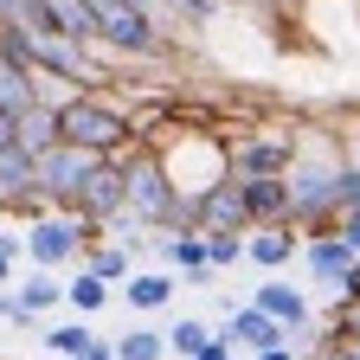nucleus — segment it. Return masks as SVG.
Wrapping results in <instances>:
<instances>
[{"label":"nucleus","instance_id":"23","mask_svg":"<svg viewBox=\"0 0 360 360\" xmlns=\"http://www.w3.org/2000/svg\"><path fill=\"white\" fill-rule=\"evenodd\" d=\"M251 238V232H245ZM245 238H212V270H232V264H251L245 257Z\"/></svg>","mask_w":360,"mask_h":360},{"label":"nucleus","instance_id":"7","mask_svg":"<svg viewBox=\"0 0 360 360\" xmlns=\"http://www.w3.org/2000/svg\"><path fill=\"white\" fill-rule=\"evenodd\" d=\"M193 232H206V238H245V232H251V212H245L238 174L225 180V187H212V193L193 200Z\"/></svg>","mask_w":360,"mask_h":360},{"label":"nucleus","instance_id":"18","mask_svg":"<svg viewBox=\"0 0 360 360\" xmlns=\"http://www.w3.org/2000/svg\"><path fill=\"white\" fill-rule=\"evenodd\" d=\"M212 335H219L212 322H200V315H180V322L167 328V354H174V360H200V354L212 347Z\"/></svg>","mask_w":360,"mask_h":360},{"label":"nucleus","instance_id":"11","mask_svg":"<svg viewBox=\"0 0 360 360\" xmlns=\"http://www.w3.org/2000/svg\"><path fill=\"white\" fill-rule=\"evenodd\" d=\"M39 103H45V77L32 65H20L13 52H0V110H7V116H26Z\"/></svg>","mask_w":360,"mask_h":360},{"label":"nucleus","instance_id":"25","mask_svg":"<svg viewBox=\"0 0 360 360\" xmlns=\"http://www.w3.org/2000/svg\"><path fill=\"white\" fill-rule=\"evenodd\" d=\"M0 322H13V328H32V315H26V302H20V290H13V283L0 290Z\"/></svg>","mask_w":360,"mask_h":360},{"label":"nucleus","instance_id":"20","mask_svg":"<svg viewBox=\"0 0 360 360\" xmlns=\"http://www.w3.org/2000/svg\"><path fill=\"white\" fill-rule=\"evenodd\" d=\"M97 341H103V335H90V322H65V328L45 335V360H84Z\"/></svg>","mask_w":360,"mask_h":360},{"label":"nucleus","instance_id":"27","mask_svg":"<svg viewBox=\"0 0 360 360\" xmlns=\"http://www.w3.org/2000/svg\"><path fill=\"white\" fill-rule=\"evenodd\" d=\"M84 360H116V341H97V347H90Z\"/></svg>","mask_w":360,"mask_h":360},{"label":"nucleus","instance_id":"28","mask_svg":"<svg viewBox=\"0 0 360 360\" xmlns=\"http://www.w3.org/2000/svg\"><path fill=\"white\" fill-rule=\"evenodd\" d=\"M13 283V251H0V290Z\"/></svg>","mask_w":360,"mask_h":360},{"label":"nucleus","instance_id":"2","mask_svg":"<svg viewBox=\"0 0 360 360\" xmlns=\"http://www.w3.org/2000/svg\"><path fill=\"white\" fill-rule=\"evenodd\" d=\"M58 142H77L90 155H129L135 148V122L110 90H77L71 103H58Z\"/></svg>","mask_w":360,"mask_h":360},{"label":"nucleus","instance_id":"6","mask_svg":"<svg viewBox=\"0 0 360 360\" xmlns=\"http://www.w3.org/2000/svg\"><path fill=\"white\" fill-rule=\"evenodd\" d=\"M84 257H90V245H84V225L77 219L52 212V219L26 225V264L32 270H65V264H84Z\"/></svg>","mask_w":360,"mask_h":360},{"label":"nucleus","instance_id":"22","mask_svg":"<svg viewBox=\"0 0 360 360\" xmlns=\"http://www.w3.org/2000/svg\"><path fill=\"white\" fill-rule=\"evenodd\" d=\"M116 360H167V335L161 328H129V335H116Z\"/></svg>","mask_w":360,"mask_h":360},{"label":"nucleus","instance_id":"16","mask_svg":"<svg viewBox=\"0 0 360 360\" xmlns=\"http://www.w3.org/2000/svg\"><path fill=\"white\" fill-rule=\"evenodd\" d=\"M13 290H20V302H26V315H32V322H39L45 309H58V302H65V283H58V270H26V277H20Z\"/></svg>","mask_w":360,"mask_h":360},{"label":"nucleus","instance_id":"10","mask_svg":"<svg viewBox=\"0 0 360 360\" xmlns=\"http://www.w3.org/2000/svg\"><path fill=\"white\" fill-rule=\"evenodd\" d=\"M302 257H309V277L322 283V290H341V277H347V270L360 264V251H354V245L335 232V225H328V232H315Z\"/></svg>","mask_w":360,"mask_h":360},{"label":"nucleus","instance_id":"4","mask_svg":"<svg viewBox=\"0 0 360 360\" xmlns=\"http://www.w3.org/2000/svg\"><path fill=\"white\" fill-rule=\"evenodd\" d=\"M232 174L238 180H290L296 155H302V135H283V129H251V135H232Z\"/></svg>","mask_w":360,"mask_h":360},{"label":"nucleus","instance_id":"24","mask_svg":"<svg viewBox=\"0 0 360 360\" xmlns=\"http://www.w3.org/2000/svg\"><path fill=\"white\" fill-rule=\"evenodd\" d=\"M347 212H360V161L341 167V212L335 219H347Z\"/></svg>","mask_w":360,"mask_h":360},{"label":"nucleus","instance_id":"15","mask_svg":"<svg viewBox=\"0 0 360 360\" xmlns=\"http://www.w3.org/2000/svg\"><path fill=\"white\" fill-rule=\"evenodd\" d=\"M116 296H122L129 309L148 315V309H167V302H174V277H167V270H135V277H129Z\"/></svg>","mask_w":360,"mask_h":360},{"label":"nucleus","instance_id":"1","mask_svg":"<svg viewBox=\"0 0 360 360\" xmlns=\"http://www.w3.org/2000/svg\"><path fill=\"white\" fill-rule=\"evenodd\" d=\"M341 167H347V155L335 148V142H302V155H296V167H290V219H296V232H328L335 225V212H341Z\"/></svg>","mask_w":360,"mask_h":360},{"label":"nucleus","instance_id":"8","mask_svg":"<svg viewBox=\"0 0 360 360\" xmlns=\"http://www.w3.org/2000/svg\"><path fill=\"white\" fill-rule=\"evenodd\" d=\"M161 245V264L167 270H180L187 283H212L219 270H212V238L206 232H167V238H155Z\"/></svg>","mask_w":360,"mask_h":360},{"label":"nucleus","instance_id":"12","mask_svg":"<svg viewBox=\"0 0 360 360\" xmlns=\"http://www.w3.org/2000/svg\"><path fill=\"white\" fill-rule=\"evenodd\" d=\"M251 302H257V309L270 315V322H283L290 335H302V328L315 322V315H309V296H302V290H290L283 277H270V283H257V290H251Z\"/></svg>","mask_w":360,"mask_h":360},{"label":"nucleus","instance_id":"26","mask_svg":"<svg viewBox=\"0 0 360 360\" xmlns=\"http://www.w3.org/2000/svg\"><path fill=\"white\" fill-rule=\"evenodd\" d=\"M335 232H341V238H347V245L360 251V212H347V219H335Z\"/></svg>","mask_w":360,"mask_h":360},{"label":"nucleus","instance_id":"17","mask_svg":"<svg viewBox=\"0 0 360 360\" xmlns=\"http://www.w3.org/2000/svg\"><path fill=\"white\" fill-rule=\"evenodd\" d=\"M20 148H26V155L58 148V103H39V110L20 116Z\"/></svg>","mask_w":360,"mask_h":360},{"label":"nucleus","instance_id":"29","mask_svg":"<svg viewBox=\"0 0 360 360\" xmlns=\"http://www.w3.org/2000/svg\"><path fill=\"white\" fill-rule=\"evenodd\" d=\"M257 360H302L296 347H270V354H257Z\"/></svg>","mask_w":360,"mask_h":360},{"label":"nucleus","instance_id":"5","mask_svg":"<svg viewBox=\"0 0 360 360\" xmlns=\"http://www.w3.org/2000/svg\"><path fill=\"white\" fill-rule=\"evenodd\" d=\"M103 161H110V155H90V148H77V142L45 148V155H39V193L65 212V206H71V200L90 187V174H97Z\"/></svg>","mask_w":360,"mask_h":360},{"label":"nucleus","instance_id":"19","mask_svg":"<svg viewBox=\"0 0 360 360\" xmlns=\"http://www.w3.org/2000/svg\"><path fill=\"white\" fill-rule=\"evenodd\" d=\"M110 296H116V283H103L97 270H84V264H77V277L65 283V302H71L77 315H97V309H103Z\"/></svg>","mask_w":360,"mask_h":360},{"label":"nucleus","instance_id":"13","mask_svg":"<svg viewBox=\"0 0 360 360\" xmlns=\"http://www.w3.org/2000/svg\"><path fill=\"white\" fill-rule=\"evenodd\" d=\"M296 251H309V238L296 232V225H257V232L245 238V257H251L257 270H283Z\"/></svg>","mask_w":360,"mask_h":360},{"label":"nucleus","instance_id":"9","mask_svg":"<svg viewBox=\"0 0 360 360\" xmlns=\"http://www.w3.org/2000/svg\"><path fill=\"white\" fill-rule=\"evenodd\" d=\"M225 335H232L238 354H251V360L270 354V347H290V328H283V322H270L257 302H238V309H232V322H225Z\"/></svg>","mask_w":360,"mask_h":360},{"label":"nucleus","instance_id":"3","mask_svg":"<svg viewBox=\"0 0 360 360\" xmlns=\"http://www.w3.org/2000/svg\"><path fill=\"white\" fill-rule=\"evenodd\" d=\"M90 13H97V39L110 45L116 58H161V20L142 13L135 0H84Z\"/></svg>","mask_w":360,"mask_h":360},{"label":"nucleus","instance_id":"14","mask_svg":"<svg viewBox=\"0 0 360 360\" xmlns=\"http://www.w3.org/2000/svg\"><path fill=\"white\" fill-rule=\"evenodd\" d=\"M245 187V212H251V232L257 225H296L290 212V180H238Z\"/></svg>","mask_w":360,"mask_h":360},{"label":"nucleus","instance_id":"21","mask_svg":"<svg viewBox=\"0 0 360 360\" xmlns=\"http://www.w3.org/2000/svg\"><path fill=\"white\" fill-rule=\"evenodd\" d=\"M84 270H97L103 283H116V290H122V283L135 277V251H129V245H97V251L84 257Z\"/></svg>","mask_w":360,"mask_h":360}]
</instances>
